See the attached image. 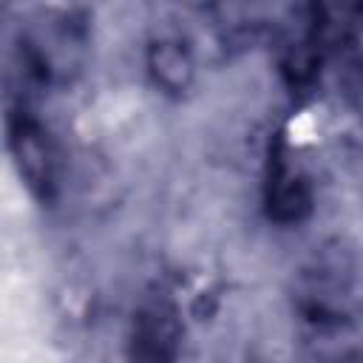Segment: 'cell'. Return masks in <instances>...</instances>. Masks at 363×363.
<instances>
[{
	"label": "cell",
	"instance_id": "obj_2",
	"mask_svg": "<svg viewBox=\"0 0 363 363\" xmlns=\"http://www.w3.org/2000/svg\"><path fill=\"white\" fill-rule=\"evenodd\" d=\"M11 153L31 190L45 196L54 184V153L48 147L43 128L28 116H17L11 122Z\"/></svg>",
	"mask_w": 363,
	"mask_h": 363
},
{
	"label": "cell",
	"instance_id": "obj_4",
	"mask_svg": "<svg viewBox=\"0 0 363 363\" xmlns=\"http://www.w3.org/2000/svg\"><path fill=\"white\" fill-rule=\"evenodd\" d=\"M269 204H272V213L284 221H292V218H301L309 207V190L303 184L301 176L289 173V170H278L272 176V193H269Z\"/></svg>",
	"mask_w": 363,
	"mask_h": 363
},
{
	"label": "cell",
	"instance_id": "obj_1",
	"mask_svg": "<svg viewBox=\"0 0 363 363\" xmlns=\"http://www.w3.org/2000/svg\"><path fill=\"white\" fill-rule=\"evenodd\" d=\"M179 323L167 303L156 301L139 309L130 335V363H173Z\"/></svg>",
	"mask_w": 363,
	"mask_h": 363
},
{
	"label": "cell",
	"instance_id": "obj_3",
	"mask_svg": "<svg viewBox=\"0 0 363 363\" xmlns=\"http://www.w3.org/2000/svg\"><path fill=\"white\" fill-rule=\"evenodd\" d=\"M150 71L156 77V82L167 91H184L193 79V62H190V54L179 45V43H170V40H162L150 48Z\"/></svg>",
	"mask_w": 363,
	"mask_h": 363
}]
</instances>
